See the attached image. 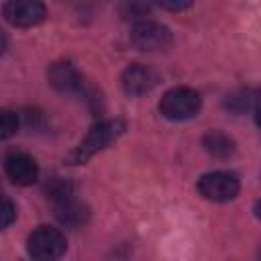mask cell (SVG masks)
Returning a JSON list of instances; mask_svg holds the SVG:
<instances>
[{
    "instance_id": "1",
    "label": "cell",
    "mask_w": 261,
    "mask_h": 261,
    "mask_svg": "<svg viewBox=\"0 0 261 261\" xmlns=\"http://www.w3.org/2000/svg\"><path fill=\"white\" fill-rule=\"evenodd\" d=\"M124 128H126V124L120 118L102 120V122L94 124L88 130V135L67 153L65 163H69V165H82V163H86L96 153H100L102 149H106L108 145H112L124 133Z\"/></svg>"
},
{
    "instance_id": "2",
    "label": "cell",
    "mask_w": 261,
    "mask_h": 261,
    "mask_svg": "<svg viewBox=\"0 0 261 261\" xmlns=\"http://www.w3.org/2000/svg\"><path fill=\"white\" fill-rule=\"evenodd\" d=\"M200 106H202L200 94L188 86H175L167 90L159 100V112L167 120H175V122L194 118L200 112Z\"/></svg>"
},
{
    "instance_id": "3",
    "label": "cell",
    "mask_w": 261,
    "mask_h": 261,
    "mask_svg": "<svg viewBox=\"0 0 261 261\" xmlns=\"http://www.w3.org/2000/svg\"><path fill=\"white\" fill-rule=\"evenodd\" d=\"M67 241L61 230L53 226H37L27 239V251L33 259L53 261L65 253Z\"/></svg>"
},
{
    "instance_id": "4",
    "label": "cell",
    "mask_w": 261,
    "mask_h": 261,
    "mask_svg": "<svg viewBox=\"0 0 261 261\" xmlns=\"http://www.w3.org/2000/svg\"><path fill=\"white\" fill-rule=\"evenodd\" d=\"M241 190L239 177L232 171H208L198 179V192L210 202H228L237 198Z\"/></svg>"
},
{
    "instance_id": "5",
    "label": "cell",
    "mask_w": 261,
    "mask_h": 261,
    "mask_svg": "<svg viewBox=\"0 0 261 261\" xmlns=\"http://www.w3.org/2000/svg\"><path fill=\"white\" fill-rule=\"evenodd\" d=\"M130 43L133 47H137L139 51H159L169 47L171 43V31L155 20H137L130 27Z\"/></svg>"
},
{
    "instance_id": "6",
    "label": "cell",
    "mask_w": 261,
    "mask_h": 261,
    "mask_svg": "<svg viewBox=\"0 0 261 261\" xmlns=\"http://www.w3.org/2000/svg\"><path fill=\"white\" fill-rule=\"evenodd\" d=\"M2 14L12 27L27 29L43 22L47 16V8L41 0H8Z\"/></svg>"
},
{
    "instance_id": "7",
    "label": "cell",
    "mask_w": 261,
    "mask_h": 261,
    "mask_svg": "<svg viewBox=\"0 0 261 261\" xmlns=\"http://www.w3.org/2000/svg\"><path fill=\"white\" fill-rule=\"evenodd\" d=\"M159 82V75L153 67L145 65V63H133L128 65L122 75H120V84H122V90L124 94L128 96H143V94H149Z\"/></svg>"
},
{
    "instance_id": "8",
    "label": "cell",
    "mask_w": 261,
    "mask_h": 261,
    "mask_svg": "<svg viewBox=\"0 0 261 261\" xmlns=\"http://www.w3.org/2000/svg\"><path fill=\"white\" fill-rule=\"evenodd\" d=\"M4 171L8 179L16 186H31L39 177V165L29 153H8L4 159Z\"/></svg>"
},
{
    "instance_id": "9",
    "label": "cell",
    "mask_w": 261,
    "mask_h": 261,
    "mask_svg": "<svg viewBox=\"0 0 261 261\" xmlns=\"http://www.w3.org/2000/svg\"><path fill=\"white\" fill-rule=\"evenodd\" d=\"M47 80L61 94L82 92V88H84L82 73L69 61H55V63H51L49 65V71H47Z\"/></svg>"
},
{
    "instance_id": "10",
    "label": "cell",
    "mask_w": 261,
    "mask_h": 261,
    "mask_svg": "<svg viewBox=\"0 0 261 261\" xmlns=\"http://www.w3.org/2000/svg\"><path fill=\"white\" fill-rule=\"evenodd\" d=\"M53 210H55V218L65 226H80L90 216L88 208L82 202H77L73 196H67L63 200L53 202Z\"/></svg>"
},
{
    "instance_id": "11",
    "label": "cell",
    "mask_w": 261,
    "mask_h": 261,
    "mask_svg": "<svg viewBox=\"0 0 261 261\" xmlns=\"http://www.w3.org/2000/svg\"><path fill=\"white\" fill-rule=\"evenodd\" d=\"M202 147H204V151H206L208 155H212V157H216V159H226V157H230V155L234 153V149H237L234 141H232L228 135H224L222 130H208V133L202 137Z\"/></svg>"
},
{
    "instance_id": "12",
    "label": "cell",
    "mask_w": 261,
    "mask_h": 261,
    "mask_svg": "<svg viewBox=\"0 0 261 261\" xmlns=\"http://www.w3.org/2000/svg\"><path fill=\"white\" fill-rule=\"evenodd\" d=\"M118 12L124 20H143L151 12V0H120Z\"/></svg>"
},
{
    "instance_id": "13",
    "label": "cell",
    "mask_w": 261,
    "mask_h": 261,
    "mask_svg": "<svg viewBox=\"0 0 261 261\" xmlns=\"http://www.w3.org/2000/svg\"><path fill=\"white\" fill-rule=\"evenodd\" d=\"M45 194L51 202H57V200H63L67 196H73V184L65 177H51L47 184H45Z\"/></svg>"
},
{
    "instance_id": "14",
    "label": "cell",
    "mask_w": 261,
    "mask_h": 261,
    "mask_svg": "<svg viewBox=\"0 0 261 261\" xmlns=\"http://www.w3.org/2000/svg\"><path fill=\"white\" fill-rule=\"evenodd\" d=\"M255 102V96H251L247 90H239V92H232L230 96H226L224 100V106L232 112V114H243L249 110V106Z\"/></svg>"
},
{
    "instance_id": "15",
    "label": "cell",
    "mask_w": 261,
    "mask_h": 261,
    "mask_svg": "<svg viewBox=\"0 0 261 261\" xmlns=\"http://www.w3.org/2000/svg\"><path fill=\"white\" fill-rule=\"evenodd\" d=\"M20 126V120H18V114L12 112V110H4L0 108V141L12 137Z\"/></svg>"
},
{
    "instance_id": "16",
    "label": "cell",
    "mask_w": 261,
    "mask_h": 261,
    "mask_svg": "<svg viewBox=\"0 0 261 261\" xmlns=\"http://www.w3.org/2000/svg\"><path fill=\"white\" fill-rule=\"evenodd\" d=\"M14 220H16V206H14V202L8 196L0 194V228L10 226Z\"/></svg>"
},
{
    "instance_id": "17",
    "label": "cell",
    "mask_w": 261,
    "mask_h": 261,
    "mask_svg": "<svg viewBox=\"0 0 261 261\" xmlns=\"http://www.w3.org/2000/svg\"><path fill=\"white\" fill-rule=\"evenodd\" d=\"M161 8H165V10H171V12H179V10H186L190 4H192V0H155Z\"/></svg>"
},
{
    "instance_id": "18",
    "label": "cell",
    "mask_w": 261,
    "mask_h": 261,
    "mask_svg": "<svg viewBox=\"0 0 261 261\" xmlns=\"http://www.w3.org/2000/svg\"><path fill=\"white\" fill-rule=\"evenodd\" d=\"M6 47H8V41H6V35L0 31V55L6 51Z\"/></svg>"
}]
</instances>
